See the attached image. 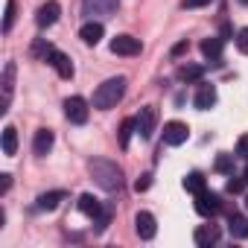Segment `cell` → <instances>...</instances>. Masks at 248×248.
<instances>
[{
    "instance_id": "6da1fadb",
    "label": "cell",
    "mask_w": 248,
    "mask_h": 248,
    "mask_svg": "<svg viewBox=\"0 0 248 248\" xmlns=\"http://www.w3.org/2000/svg\"><path fill=\"white\" fill-rule=\"evenodd\" d=\"M88 172H91V178H93L102 190H108V193H114V190L123 187V170H120L114 161H108V158H93V161L88 164Z\"/></svg>"
},
{
    "instance_id": "7a4b0ae2",
    "label": "cell",
    "mask_w": 248,
    "mask_h": 248,
    "mask_svg": "<svg viewBox=\"0 0 248 248\" xmlns=\"http://www.w3.org/2000/svg\"><path fill=\"white\" fill-rule=\"evenodd\" d=\"M123 96H126V79H123V76H111V79H105L93 91V108H99V111L117 108V102Z\"/></svg>"
},
{
    "instance_id": "3957f363",
    "label": "cell",
    "mask_w": 248,
    "mask_h": 248,
    "mask_svg": "<svg viewBox=\"0 0 248 248\" xmlns=\"http://www.w3.org/2000/svg\"><path fill=\"white\" fill-rule=\"evenodd\" d=\"M219 210H222V199L216 193H210L207 187L202 193H196V213L199 216H216Z\"/></svg>"
},
{
    "instance_id": "277c9868",
    "label": "cell",
    "mask_w": 248,
    "mask_h": 248,
    "mask_svg": "<svg viewBox=\"0 0 248 248\" xmlns=\"http://www.w3.org/2000/svg\"><path fill=\"white\" fill-rule=\"evenodd\" d=\"M140 50H143V44L135 35H117L111 41V53L114 56H140Z\"/></svg>"
},
{
    "instance_id": "5b68a950",
    "label": "cell",
    "mask_w": 248,
    "mask_h": 248,
    "mask_svg": "<svg viewBox=\"0 0 248 248\" xmlns=\"http://www.w3.org/2000/svg\"><path fill=\"white\" fill-rule=\"evenodd\" d=\"M135 120H138V135H140L143 140H149V138L155 135V123H158V111H155V105L140 108V114H138Z\"/></svg>"
},
{
    "instance_id": "8992f818",
    "label": "cell",
    "mask_w": 248,
    "mask_h": 248,
    "mask_svg": "<svg viewBox=\"0 0 248 248\" xmlns=\"http://www.w3.org/2000/svg\"><path fill=\"white\" fill-rule=\"evenodd\" d=\"M64 117L70 123H76V126H82V123L88 120V102L82 96H67L64 99Z\"/></svg>"
},
{
    "instance_id": "52a82bcc",
    "label": "cell",
    "mask_w": 248,
    "mask_h": 248,
    "mask_svg": "<svg viewBox=\"0 0 248 248\" xmlns=\"http://www.w3.org/2000/svg\"><path fill=\"white\" fill-rule=\"evenodd\" d=\"M187 138H190L187 123L172 120V123H167V126H164V143L167 146H181V143H187Z\"/></svg>"
},
{
    "instance_id": "ba28073f",
    "label": "cell",
    "mask_w": 248,
    "mask_h": 248,
    "mask_svg": "<svg viewBox=\"0 0 248 248\" xmlns=\"http://www.w3.org/2000/svg\"><path fill=\"white\" fill-rule=\"evenodd\" d=\"M47 64H53L56 67V73L62 76V79H73V62H70V56H64L62 50H50V56H47Z\"/></svg>"
},
{
    "instance_id": "9c48e42d",
    "label": "cell",
    "mask_w": 248,
    "mask_h": 248,
    "mask_svg": "<svg viewBox=\"0 0 248 248\" xmlns=\"http://www.w3.org/2000/svg\"><path fill=\"white\" fill-rule=\"evenodd\" d=\"M135 231H138L140 239H152V236L158 233V222H155V216H152L149 210H140V213L135 216Z\"/></svg>"
},
{
    "instance_id": "30bf717a",
    "label": "cell",
    "mask_w": 248,
    "mask_h": 248,
    "mask_svg": "<svg viewBox=\"0 0 248 248\" xmlns=\"http://www.w3.org/2000/svg\"><path fill=\"white\" fill-rule=\"evenodd\" d=\"M3 102H0V114L9 111V99H12V88H15V62H6L3 67Z\"/></svg>"
},
{
    "instance_id": "8fae6325",
    "label": "cell",
    "mask_w": 248,
    "mask_h": 248,
    "mask_svg": "<svg viewBox=\"0 0 248 248\" xmlns=\"http://www.w3.org/2000/svg\"><path fill=\"white\" fill-rule=\"evenodd\" d=\"M59 12H62V6L56 3V0H47V3L38 9V15H35V24H38L41 30H47V27H53V24L59 21Z\"/></svg>"
},
{
    "instance_id": "7c38bea8",
    "label": "cell",
    "mask_w": 248,
    "mask_h": 248,
    "mask_svg": "<svg viewBox=\"0 0 248 248\" xmlns=\"http://www.w3.org/2000/svg\"><path fill=\"white\" fill-rule=\"evenodd\" d=\"M102 35H105V27H102L99 21H88V24H82V30H79V38H82L85 44H91V47H96V44L102 41Z\"/></svg>"
},
{
    "instance_id": "4fadbf2b",
    "label": "cell",
    "mask_w": 248,
    "mask_h": 248,
    "mask_svg": "<svg viewBox=\"0 0 248 248\" xmlns=\"http://www.w3.org/2000/svg\"><path fill=\"white\" fill-rule=\"evenodd\" d=\"M53 143H56V135H53L50 129H38V132H35V140H32V152H35L38 158H44V155H50Z\"/></svg>"
},
{
    "instance_id": "5bb4252c",
    "label": "cell",
    "mask_w": 248,
    "mask_h": 248,
    "mask_svg": "<svg viewBox=\"0 0 248 248\" xmlns=\"http://www.w3.org/2000/svg\"><path fill=\"white\" fill-rule=\"evenodd\" d=\"M64 199H67V193H64V190H50V193H41V196L35 199V210H56Z\"/></svg>"
},
{
    "instance_id": "9a60e30c",
    "label": "cell",
    "mask_w": 248,
    "mask_h": 248,
    "mask_svg": "<svg viewBox=\"0 0 248 248\" xmlns=\"http://www.w3.org/2000/svg\"><path fill=\"white\" fill-rule=\"evenodd\" d=\"M193 239H196L199 248H210V245L219 242V228H216V225H202V228L193 233Z\"/></svg>"
},
{
    "instance_id": "2e32d148",
    "label": "cell",
    "mask_w": 248,
    "mask_h": 248,
    "mask_svg": "<svg viewBox=\"0 0 248 248\" xmlns=\"http://www.w3.org/2000/svg\"><path fill=\"white\" fill-rule=\"evenodd\" d=\"M117 6H120V0H88L85 3V15H111V12H117Z\"/></svg>"
},
{
    "instance_id": "e0dca14e",
    "label": "cell",
    "mask_w": 248,
    "mask_h": 248,
    "mask_svg": "<svg viewBox=\"0 0 248 248\" xmlns=\"http://www.w3.org/2000/svg\"><path fill=\"white\" fill-rule=\"evenodd\" d=\"M193 105H196L199 111H207V108H213V105H216V88H213V85H202V88L196 91V99H193Z\"/></svg>"
},
{
    "instance_id": "ac0fdd59",
    "label": "cell",
    "mask_w": 248,
    "mask_h": 248,
    "mask_svg": "<svg viewBox=\"0 0 248 248\" xmlns=\"http://www.w3.org/2000/svg\"><path fill=\"white\" fill-rule=\"evenodd\" d=\"M222 47H225V38H204L202 41V56L210 59V62H219L222 59Z\"/></svg>"
},
{
    "instance_id": "d6986e66",
    "label": "cell",
    "mask_w": 248,
    "mask_h": 248,
    "mask_svg": "<svg viewBox=\"0 0 248 248\" xmlns=\"http://www.w3.org/2000/svg\"><path fill=\"white\" fill-rule=\"evenodd\" d=\"M228 231H231L233 239H245V236H248V219H245L242 213H231V219H228Z\"/></svg>"
},
{
    "instance_id": "ffe728a7",
    "label": "cell",
    "mask_w": 248,
    "mask_h": 248,
    "mask_svg": "<svg viewBox=\"0 0 248 248\" xmlns=\"http://www.w3.org/2000/svg\"><path fill=\"white\" fill-rule=\"evenodd\" d=\"M79 210H82L85 216L96 219V216L102 213V204H99V199H93L91 193H85V196H79Z\"/></svg>"
},
{
    "instance_id": "44dd1931",
    "label": "cell",
    "mask_w": 248,
    "mask_h": 248,
    "mask_svg": "<svg viewBox=\"0 0 248 248\" xmlns=\"http://www.w3.org/2000/svg\"><path fill=\"white\" fill-rule=\"evenodd\" d=\"M204 76V64H184L178 67V79L181 82H199Z\"/></svg>"
},
{
    "instance_id": "7402d4cb",
    "label": "cell",
    "mask_w": 248,
    "mask_h": 248,
    "mask_svg": "<svg viewBox=\"0 0 248 248\" xmlns=\"http://www.w3.org/2000/svg\"><path fill=\"white\" fill-rule=\"evenodd\" d=\"M15 152H18V132H15L12 126H6V129H3V155L12 158Z\"/></svg>"
},
{
    "instance_id": "603a6c76",
    "label": "cell",
    "mask_w": 248,
    "mask_h": 248,
    "mask_svg": "<svg viewBox=\"0 0 248 248\" xmlns=\"http://www.w3.org/2000/svg\"><path fill=\"white\" fill-rule=\"evenodd\" d=\"M138 129V120L135 117H126L123 120V126H120V146L123 149H129V140H132V132Z\"/></svg>"
},
{
    "instance_id": "cb8c5ba5",
    "label": "cell",
    "mask_w": 248,
    "mask_h": 248,
    "mask_svg": "<svg viewBox=\"0 0 248 248\" xmlns=\"http://www.w3.org/2000/svg\"><path fill=\"white\" fill-rule=\"evenodd\" d=\"M181 184H184V190H187V193H193V196H196V193H202V190H204V175H202V172H190Z\"/></svg>"
},
{
    "instance_id": "d4e9b609",
    "label": "cell",
    "mask_w": 248,
    "mask_h": 248,
    "mask_svg": "<svg viewBox=\"0 0 248 248\" xmlns=\"http://www.w3.org/2000/svg\"><path fill=\"white\" fill-rule=\"evenodd\" d=\"M111 213H114V207H111V204H105V207H102V213L93 219V231H96V233H102V231L111 225Z\"/></svg>"
},
{
    "instance_id": "484cf974",
    "label": "cell",
    "mask_w": 248,
    "mask_h": 248,
    "mask_svg": "<svg viewBox=\"0 0 248 248\" xmlns=\"http://www.w3.org/2000/svg\"><path fill=\"white\" fill-rule=\"evenodd\" d=\"M213 167H216V172L231 175V172H233V155H225V152H222V155L216 158V164H213Z\"/></svg>"
},
{
    "instance_id": "4316f807",
    "label": "cell",
    "mask_w": 248,
    "mask_h": 248,
    "mask_svg": "<svg viewBox=\"0 0 248 248\" xmlns=\"http://www.w3.org/2000/svg\"><path fill=\"white\" fill-rule=\"evenodd\" d=\"M15 27V0H6V15H3V32Z\"/></svg>"
},
{
    "instance_id": "83f0119b",
    "label": "cell",
    "mask_w": 248,
    "mask_h": 248,
    "mask_svg": "<svg viewBox=\"0 0 248 248\" xmlns=\"http://www.w3.org/2000/svg\"><path fill=\"white\" fill-rule=\"evenodd\" d=\"M149 187H152V175H149V172H143V175L135 181V190H138V193H146Z\"/></svg>"
},
{
    "instance_id": "f1b7e54d",
    "label": "cell",
    "mask_w": 248,
    "mask_h": 248,
    "mask_svg": "<svg viewBox=\"0 0 248 248\" xmlns=\"http://www.w3.org/2000/svg\"><path fill=\"white\" fill-rule=\"evenodd\" d=\"M236 47H239V53L248 56V30H239L236 32Z\"/></svg>"
},
{
    "instance_id": "f546056e",
    "label": "cell",
    "mask_w": 248,
    "mask_h": 248,
    "mask_svg": "<svg viewBox=\"0 0 248 248\" xmlns=\"http://www.w3.org/2000/svg\"><path fill=\"white\" fill-rule=\"evenodd\" d=\"M245 184H248V181H245V175H242V178H231V181H228V193H242V187H245Z\"/></svg>"
},
{
    "instance_id": "4dcf8cb0",
    "label": "cell",
    "mask_w": 248,
    "mask_h": 248,
    "mask_svg": "<svg viewBox=\"0 0 248 248\" xmlns=\"http://www.w3.org/2000/svg\"><path fill=\"white\" fill-rule=\"evenodd\" d=\"M236 155L248 161V135H242V138H239V143H236Z\"/></svg>"
},
{
    "instance_id": "1f68e13d",
    "label": "cell",
    "mask_w": 248,
    "mask_h": 248,
    "mask_svg": "<svg viewBox=\"0 0 248 248\" xmlns=\"http://www.w3.org/2000/svg\"><path fill=\"white\" fill-rule=\"evenodd\" d=\"M9 187H12V175H9V172H3V175H0V196H6V193H9Z\"/></svg>"
},
{
    "instance_id": "d6a6232c",
    "label": "cell",
    "mask_w": 248,
    "mask_h": 248,
    "mask_svg": "<svg viewBox=\"0 0 248 248\" xmlns=\"http://www.w3.org/2000/svg\"><path fill=\"white\" fill-rule=\"evenodd\" d=\"M210 0H184V9H199V6H207Z\"/></svg>"
},
{
    "instance_id": "836d02e7",
    "label": "cell",
    "mask_w": 248,
    "mask_h": 248,
    "mask_svg": "<svg viewBox=\"0 0 248 248\" xmlns=\"http://www.w3.org/2000/svg\"><path fill=\"white\" fill-rule=\"evenodd\" d=\"M187 50H190V44H187V41H178V44L172 47V56H181V53H187Z\"/></svg>"
},
{
    "instance_id": "e575fe53",
    "label": "cell",
    "mask_w": 248,
    "mask_h": 248,
    "mask_svg": "<svg viewBox=\"0 0 248 248\" xmlns=\"http://www.w3.org/2000/svg\"><path fill=\"white\" fill-rule=\"evenodd\" d=\"M245 181H248V167H245Z\"/></svg>"
},
{
    "instance_id": "d590c367",
    "label": "cell",
    "mask_w": 248,
    "mask_h": 248,
    "mask_svg": "<svg viewBox=\"0 0 248 248\" xmlns=\"http://www.w3.org/2000/svg\"><path fill=\"white\" fill-rule=\"evenodd\" d=\"M245 207H248V196H245Z\"/></svg>"
},
{
    "instance_id": "8d00e7d4",
    "label": "cell",
    "mask_w": 248,
    "mask_h": 248,
    "mask_svg": "<svg viewBox=\"0 0 248 248\" xmlns=\"http://www.w3.org/2000/svg\"><path fill=\"white\" fill-rule=\"evenodd\" d=\"M239 3H248V0H239Z\"/></svg>"
}]
</instances>
